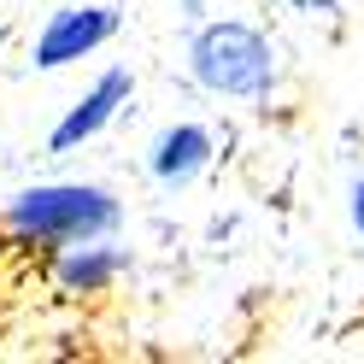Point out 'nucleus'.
I'll return each mask as SVG.
<instances>
[{
    "instance_id": "obj_3",
    "label": "nucleus",
    "mask_w": 364,
    "mask_h": 364,
    "mask_svg": "<svg viewBox=\"0 0 364 364\" xmlns=\"http://www.w3.org/2000/svg\"><path fill=\"white\" fill-rule=\"evenodd\" d=\"M124 36V6L118 0H59L30 36V71H77L82 59H100Z\"/></svg>"
},
{
    "instance_id": "obj_5",
    "label": "nucleus",
    "mask_w": 364,
    "mask_h": 364,
    "mask_svg": "<svg viewBox=\"0 0 364 364\" xmlns=\"http://www.w3.org/2000/svg\"><path fill=\"white\" fill-rule=\"evenodd\" d=\"M218 159H223V129L212 118H165L141 141V176L153 194L176 200V194L200 188L218 171Z\"/></svg>"
},
{
    "instance_id": "obj_9",
    "label": "nucleus",
    "mask_w": 364,
    "mask_h": 364,
    "mask_svg": "<svg viewBox=\"0 0 364 364\" xmlns=\"http://www.w3.org/2000/svg\"><path fill=\"white\" fill-rule=\"evenodd\" d=\"M171 6H176V18H182V24H200L206 12H218V0H171Z\"/></svg>"
},
{
    "instance_id": "obj_4",
    "label": "nucleus",
    "mask_w": 364,
    "mask_h": 364,
    "mask_svg": "<svg viewBox=\"0 0 364 364\" xmlns=\"http://www.w3.org/2000/svg\"><path fill=\"white\" fill-rule=\"evenodd\" d=\"M135 88H141L135 65H124V59L100 65V71H95L71 100L59 106V118L48 124V135H41L48 159H71V153H82V147H95L100 135H106V129L135 106Z\"/></svg>"
},
{
    "instance_id": "obj_8",
    "label": "nucleus",
    "mask_w": 364,
    "mask_h": 364,
    "mask_svg": "<svg viewBox=\"0 0 364 364\" xmlns=\"http://www.w3.org/2000/svg\"><path fill=\"white\" fill-rule=\"evenodd\" d=\"M277 6L294 12V18H306V24H335V18H347L353 0H277Z\"/></svg>"
},
{
    "instance_id": "obj_6",
    "label": "nucleus",
    "mask_w": 364,
    "mask_h": 364,
    "mask_svg": "<svg viewBox=\"0 0 364 364\" xmlns=\"http://www.w3.org/2000/svg\"><path fill=\"white\" fill-rule=\"evenodd\" d=\"M135 270V253L118 235H95V241H77V247H59L48 253V277L65 300H106L112 288Z\"/></svg>"
},
{
    "instance_id": "obj_2",
    "label": "nucleus",
    "mask_w": 364,
    "mask_h": 364,
    "mask_svg": "<svg viewBox=\"0 0 364 364\" xmlns=\"http://www.w3.org/2000/svg\"><path fill=\"white\" fill-rule=\"evenodd\" d=\"M124 194L100 176H36L0 200V230L36 253H59V247L95 235H124Z\"/></svg>"
},
{
    "instance_id": "obj_1",
    "label": "nucleus",
    "mask_w": 364,
    "mask_h": 364,
    "mask_svg": "<svg viewBox=\"0 0 364 364\" xmlns=\"http://www.w3.org/2000/svg\"><path fill=\"white\" fill-rule=\"evenodd\" d=\"M182 77L206 100L264 112L288 88V48L247 12H206L200 24H182Z\"/></svg>"
},
{
    "instance_id": "obj_7",
    "label": "nucleus",
    "mask_w": 364,
    "mask_h": 364,
    "mask_svg": "<svg viewBox=\"0 0 364 364\" xmlns=\"http://www.w3.org/2000/svg\"><path fill=\"white\" fill-rule=\"evenodd\" d=\"M341 212H347L353 241L364 247V165H353V171H347V188H341Z\"/></svg>"
}]
</instances>
